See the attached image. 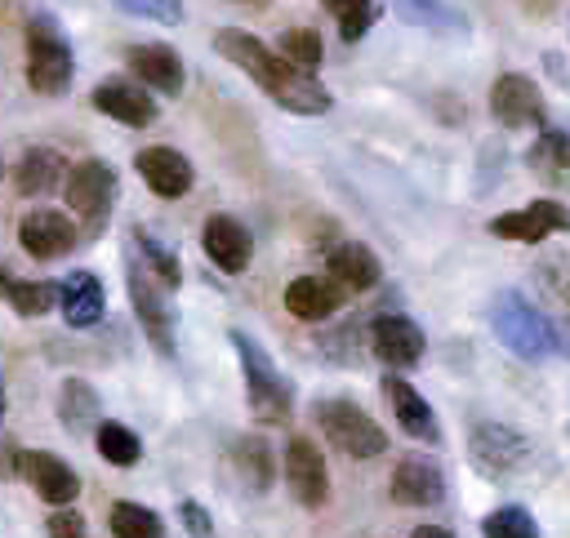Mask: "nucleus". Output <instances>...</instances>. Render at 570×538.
I'll return each mask as SVG.
<instances>
[{"label":"nucleus","instance_id":"nucleus-13","mask_svg":"<svg viewBox=\"0 0 570 538\" xmlns=\"http://www.w3.org/2000/svg\"><path fill=\"white\" fill-rule=\"evenodd\" d=\"M468 454H472V462H476L490 480H503L508 471H517V462L530 454V445H525L521 431H512V427H503V422H481V427L472 431Z\"/></svg>","mask_w":570,"mask_h":538},{"label":"nucleus","instance_id":"nucleus-25","mask_svg":"<svg viewBox=\"0 0 570 538\" xmlns=\"http://www.w3.org/2000/svg\"><path fill=\"white\" fill-rule=\"evenodd\" d=\"M325 267H330V280H334L343 293H365V289L379 285V258H374V249H365V245H356V240L330 249Z\"/></svg>","mask_w":570,"mask_h":538},{"label":"nucleus","instance_id":"nucleus-20","mask_svg":"<svg viewBox=\"0 0 570 538\" xmlns=\"http://www.w3.org/2000/svg\"><path fill=\"white\" fill-rule=\"evenodd\" d=\"M383 396H387V405H392V414H396V422H401L405 436H414V440H423V445H436V440H441V427H436L432 405H428L405 378L387 373V378H383Z\"/></svg>","mask_w":570,"mask_h":538},{"label":"nucleus","instance_id":"nucleus-40","mask_svg":"<svg viewBox=\"0 0 570 538\" xmlns=\"http://www.w3.org/2000/svg\"><path fill=\"white\" fill-rule=\"evenodd\" d=\"M0 418H4V378H0Z\"/></svg>","mask_w":570,"mask_h":538},{"label":"nucleus","instance_id":"nucleus-15","mask_svg":"<svg viewBox=\"0 0 570 538\" xmlns=\"http://www.w3.org/2000/svg\"><path fill=\"white\" fill-rule=\"evenodd\" d=\"M200 249L205 258L218 267V271H245L249 258H254V236L245 231V222L227 218V213H214L205 218V231H200Z\"/></svg>","mask_w":570,"mask_h":538},{"label":"nucleus","instance_id":"nucleus-33","mask_svg":"<svg viewBox=\"0 0 570 538\" xmlns=\"http://www.w3.org/2000/svg\"><path fill=\"white\" fill-rule=\"evenodd\" d=\"M134 253L151 267V276H160V285H169V289H178V285H183V271H178L174 249H169V245H160L151 231H138V236H134Z\"/></svg>","mask_w":570,"mask_h":538},{"label":"nucleus","instance_id":"nucleus-21","mask_svg":"<svg viewBox=\"0 0 570 538\" xmlns=\"http://www.w3.org/2000/svg\"><path fill=\"white\" fill-rule=\"evenodd\" d=\"M58 307H62L67 325L89 329L107 311V289H102V280L94 271H71V276L58 280Z\"/></svg>","mask_w":570,"mask_h":538},{"label":"nucleus","instance_id":"nucleus-27","mask_svg":"<svg viewBox=\"0 0 570 538\" xmlns=\"http://www.w3.org/2000/svg\"><path fill=\"white\" fill-rule=\"evenodd\" d=\"M392 4L410 27H423L436 36H468V18L450 0H392Z\"/></svg>","mask_w":570,"mask_h":538},{"label":"nucleus","instance_id":"nucleus-5","mask_svg":"<svg viewBox=\"0 0 570 538\" xmlns=\"http://www.w3.org/2000/svg\"><path fill=\"white\" fill-rule=\"evenodd\" d=\"M316 427H321V436H330V445L338 449V454H347V458H379L383 449H387V436H383V427L356 405V400H347V396H325L316 409Z\"/></svg>","mask_w":570,"mask_h":538},{"label":"nucleus","instance_id":"nucleus-28","mask_svg":"<svg viewBox=\"0 0 570 538\" xmlns=\"http://www.w3.org/2000/svg\"><path fill=\"white\" fill-rule=\"evenodd\" d=\"M0 298L18 316H45L58 302V285L53 280H22V276H13V271L0 267Z\"/></svg>","mask_w":570,"mask_h":538},{"label":"nucleus","instance_id":"nucleus-12","mask_svg":"<svg viewBox=\"0 0 570 538\" xmlns=\"http://www.w3.org/2000/svg\"><path fill=\"white\" fill-rule=\"evenodd\" d=\"M285 485H289V494H294L303 507H325V498H330L325 458H321V449H316L307 436H294V440L285 445Z\"/></svg>","mask_w":570,"mask_h":538},{"label":"nucleus","instance_id":"nucleus-9","mask_svg":"<svg viewBox=\"0 0 570 538\" xmlns=\"http://www.w3.org/2000/svg\"><path fill=\"white\" fill-rule=\"evenodd\" d=\"M490 231L499 240H521V245H539L552 231H570V205L561 200H530L525 209H508L490 222Z\"/></svg>","mask_w":570,"mask_h":538},{"label":"nucleus","instance_id":"nucleus-18","mask_svg":"<svg viewBox=\"0 0 570 538\" xmlns=\"http://www.w3.org/2000/svg\"><path fill=\"white\" fill-rule=\"evenodd\" d=\"M392 498L401 507H436L445 498V471H441V462H432L423 454L401 458L396 471H392Z\"/></svg>","mask_w":570,"mask_h":538},{"label":"nucleus","instance_id":"nucleus-41","mask_svg":"<svg viewBox=\"0 0 570 538\" xmlns=\"http://www.w3.org/2000/svg\"><path fill=\"white\" fill-rule=\"evenodd\" d=\"M0 178H4V160H0Z\"/></svg>","mask_w":570,"mask_h":538},{"label":"nucleus","instance_id":"nucleus-10","mask_svg":"<svg viewBox=\"0 0 570 538\" xmlns=\"http://www.w3.org/2000/svg\"><path fill=\"white\" fill-rule=\"evenodd\" d=\"M490 116L503 124V129H525V124H543V93L530 76L521 71H508L494 80L490 89Z\"/></svg>","mask_w":570,"mask_h":538},{"label":"nucleus","instance_id":"nucleus-39","mask_svg":"<svg viewBox=\"0 0 570 538\" xmlns=\"http://www.w3.org/2000/svg\"><path fill=\"white\" fill-rule=\"evenodd\" d=\"M410 538H454V534H450L445 525H419V529H414Z\"/></svg>","mask_w":570,"mask_h":538},{"label":"nucleus","instance_id":"nucleus-17","mask_svg":"<svg viewBox=\"0 0 570 538\" xmlns=\"http://www.w3.org/2000/svg\"><path fill=\"white\" fill-rule=\"evenodd\" d=\"M76 222L58 209H36L18 222V245L31 253V258H62L76 249Z\"/></svg>","mask_w":570,"mask_h":538},{"label":"nucleus","instance_id":"nucleus-37","mask_svg":"<svg viewBox=\"0 0 570 538\" xmlns=\"http://www.w3.org/2000/svg\"><path fill=\"white\" fill-rule=\"evenodd\" d=\"M45 534L49 538H85V516L76 507H53L45 520Z\"/></svg>","mask_w":570,"mask_h":538},{"label":"nucleus","instance_id":"nucleus-19","mask_svg":"<svg viewBox=\"0 0 570 538\" xmlns=\"http://www.w3.org/2000/svg\"><path fill=\"white\" fill-rule=\"evenodd\" d=\"M125 58H129L134 80L147 84L151 93H165V98H178L183 93L187 71H183V58L169 44H134Z\"/></svg>","mask_w":570,"mask_h":538},{"label":"nucleus","instance_id":"nucleus-8","mask_svg":"<svg viewBox=\"0 0 570 538\" xmlns=\"http://www.w3.org/2000/svg\"><path fill=\"white\" fill-rule=\"evenodd\" d=\"M13 471L49 502V507H67L80 494V476L67 458L49 454V449H18L13 454Z\"/></svg>","mask_w":570,"mask_h":538},{"label":"nucleus","instance_id":"nucleus-22","mask_svg":"<svg viewBox=\"0 0 570 538\" xmlns=\"http://www.w3.org/2000/svg\"><path fill=\"white\" fill-rule=\"evenodd\" d=\"M343 298H347V293H343L330 276H294V280L285 285V311H289L294 320H325V316L338 311Z\"/></svg>","mask_w":570,"mask_h":538},{"label":"nucleus","instance_id":"nucleus-14","mask_svg":"<svg viewBox=\"0 0 570 538\" xmlns=\"http://www.w3.org/2000/svg\"><path fill=\"white\" fill-rule=\"evenodd\" d=\"M94 107L102 116H111L116 124H125V129H147L156 120V98L138 80H102L94 89Z\"/></svg>","mask_w":570,"mask_h":538},{"label":"nucleus","instance_id":"nucleus-38","mask_svg":"<svg viewBox=\"0 0 570 538\" xmlns=\"http://www.w3.org/2000/svg\"><path fill=\"white\" fill-rule=\"evenodd\" d=\"M178 511H183V525H187V534H191V538H214V525H209V511H205V507H200L196 498H187V502H183Z\"/></svg>","mask_w":570,"mask_h":538},{"label":"nucleus","instance_id":"nucleus-6","mask_svg":"<svg viewBox=\"0 0 570 538\" xmlns=\"http://www.w3.org/2000/svg\"><path fill=\"white\" fill-rule=\"evenodd\" d=\"M125 285H129V302L151 338V347L160 356H174V325H178V311H174V298H169V285H160V276H151V267L129 253L125 258Z\"/></svg>","mask_w":570,"mask_h":538},{"label":"nucleus","instance_id":"nucleus-3","mask_svg":"<svg viewBox=\"0 0 570 538\" xmlns=\"http://www.w3.org/2000/svg\"><path fill=\"white\" fill-rule=\"evenodd\" d=\"M490 329H494V338H499L512 356H521V360H548V356L557 351V342H561L557 325H552L534 302H525L521 293H499V298H494V307H490Z\"/></svg>","mask_w":570,"mask_h":538},{"label":"nucleus","instance_id":"nucleus-7","mask_svg":"<svg viewBox=\"0 0 570 538\" xmlns=\"http://www.w3.org/2000/svg\"><path fill=\"white\" fill-rule=\"evenodd\" d=\"M62 191H67V205L98 231V227L107 222L111 205H116V169H111L107 160H94V156H89V160H80V165L67 169Z\"/></svg>","mask_w":570,"mask_h":538},{"label":"nucleus","instance_id":"nucleus-23","mask_svg":"<svg viewBox=\"0 0 570 538\" xmlns=\"http://www.w3.org/2000/svg\"><path fill=\"white\" fill-rule=\"evenodd\" d=\"M227 467H232V480H240L245 494H267L272 489V476H276L267 436H240L227 449Z\"/></svg>","mask_w":570,"mask_h":538},{"label":"nucleus","instance_id":"nucleus-2","mask_svg":"<svg viewBox=\"0 0 570 538\" xmlns=\"http://www.w3.org/2000/svg\"><path fill=\"white\" fill-rule=\"evenodd\" d=\"M232 347L240 356V369H245V391H249V414L258 422H285L289 409H294V387L289 378L281 373V365L267 356L263 342H254L245 329H232Z\"/></svg>","mask_w":570,"mask_h":538},{"label":"nucleus","instance_id":"nucleus-32","mask_svg":"<svg viewBox=\"0 0 570 538\" xmlns=\"http://www.w3.org/2000/svg\"><path fill=\"white\" fill-rule=\"evenodd\" d=\"M321 4H325V13L338 22V36H343V40H361V36L374 27V18H379L374 0H321Z\"/></svg>","mask_w":570,"mask_h":538},{"label":"nucleus","instance_id":"nucleus-29","mask_svg":"<svg viewBox=\"0 0 570 538\" xmlns=\"http://www.w3.org/2000/svg\"><path fill=\"white\" fill-rule=\"evenodd\" d=\"M98 405L102 400H98V391L85 378H62V387H58V418H62L67 431L85 436L89 422H98Z\"/></svg>","mask_w":570,"mask_h":538},{"label":"nucleus","instance_id":"nucleus-4","mask_svg":"<svg viewBox=\"0 0 570 538\" xmlns=\"http://www.w3.org/2000/svg\"><path fill=\"white\" fill-rule=\"evenodd\" d=\"M71 76H76V58H71L62 27L36 13L27 22V84L45 98H62L71 89Z\"/></svg>","mask_w":570,"mask_h":538},{"label":"nucleus","instance_id":"nucleus-35","mask_svg":"<svg viewBox=\"0 0 570 538\" xmlns=\"http://www.w3.org/2000/svg\"><path fill=\"white\" fill-rule=\"evenodd\" d=\"M276 49H281V53L294 62V67H303V71H316V67H321V58H325L321 36H316L312 27H289V31H281Z\"/></svg>","mask_w":570,"mask_h":538},{"label":"nucleus","instance_id":"nucleus-1","mask_svg":"<svg viewBox=\"0 0 570 538\" xmlns=\"http://www.w3.org/2000/svg\"><path fill=\"white\" fill-rule=\"evenodd\" d=\"M214 49H218L232 67H240L276 107L294 111V116H325L330 102H334L330 89H325L312 71L294 67L281 49H267L258 36H249V31H240V27L214 31Z\"/></svg>","mask_w":570,"mask_h":538},{"label":"nucleus","instance_id":"nucleus-24","mask_svg":"<svg viewBox=\"0 0 570 538\" xmlns=\"http://www.w3.org/2000/svg\"><path fill=\"white\" fill-rule=\"evenodd\" d=\"M9 178H13L18 196H40V191H53L67 182V160L53 147H27Z\"/></svg>","mask_w":570,"mask_h":538},{"label":"nucleus","instance_id":"nucleus-30","mask_svg":"<svg viewBox=\"0 0 570 538\" xmlns=\"http://www.w3.org/2000/svg\"><path fill=\"white\" fill-rule=\"evenodd\" d=\"M107 525H111V534H116V538H165L160 516H156L151 507H142V502H129V498L111 502Z\"/></svg>","mask_w":570,"mask_h":538},{"label":"nucleus","instance_id":"nucleus-11","mask_svg":"<svg viewBox=\"0 0 570 538\" xmlns=\"http://www.w3.org/2000/svg\"><path fill=\"white\" fill-rule=\"evenodd\" d=\"M370 347H374V356H379L383 365L405 369V365H419V360H423L428 338H423V329H419L410 316L383 311V316H374V325H370Z\"/></svg>","mask_w":570,"mask_h":538},{"label":"nucleus","instance_id":"nucleus-36","mask_svg":"<svg viewBox=\"0 0 570 538\" xmlns=\"http://www.w3.org/2000/svg\"><path fill=\"white\" fill-rule=\"evenodd\" d=\"M111 4L125 9V13L165 22V27H178V22H183V0H111Z\"/></svg>","mask_w":570,"mask_h":538},{"label":"nucleus","instance_id":"nucleus-34","mask_svg":"<svg viewBox=\"0 0 570 538\" xmlns=\"http://www.w3.org/2000/svg\"><path fill=\"white\" fill-rule=\"evenodd\" d=\"M481 534L485 538H539V525H534V516L525 507L508 502V507H499V511H490L481 520Z\"/></svg>","mask_w":570,"mask_h":538},{"label":"nucleus","instance_id":"nucleus-31","mask_svg":"<svg viewBox=\"0 0 570 538\" xmlns=\"http://www.w3.org/2000/svg\"><path fill=\"white\" fill-rule=\"evenodd\" d=\"M94 445H98V454L111 462V467H134L138 458H142V440L125 427V422H98L94 427Z\"/></svg>","mask_w":570,"mask_h":538},{"label":"nucleus","instance_id":"nucleus-16","mask_svg":"<svg viewBox=\"0 0 570 538\" xmlns=\"http://www.w3.org/2000/svg\"><path fill=\"white\" fill-rule=\"evenodd\" d=\"M134 169H138V178H142L160 200L187 196V187H191V178H196L191 160H187L183 151H174V147H142L138 160H134Z\"/></svg>","mask_w":570,"mask_h":538},{"label":"nucleus","instance_id":"nucleus-26","mask_svg":"<svg viewBox=\"0 0 570 538\" xmlns=\"http://www.w3.org/2000/svg\"><path fill=\"white\" fill-rule=\"evenodd\" d=\"M525 165H530L543 182H552V187H570V133H561V129H543V133L530 142Z\"/></svg>","mask_w":570,"mask_h":538}]
</instances>
